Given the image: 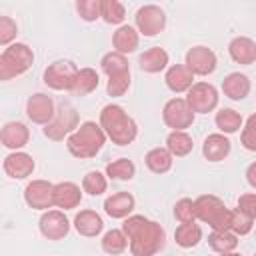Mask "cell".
Listing matches in <instances>:
<instances>
[{"label":"cell","mask_w":256,"mask_h":256,"mask_svg":"<svg viewBox=\"0 0 256 256\" xmlns=\"http://www.w3.org/2000/svg\"><path fill=\"white\" fill-rule=\"evenodd\" d=\"M76 80H82V88H80V94H84V92H90L92 88H96L98 86V76L92 72V70H82L80 74H76Z\"/></svg>","instance_id":"1f68e13d"},{"label":"cell","mask_w":256,"mask_h":256,"mask_svg":"<svg viewBox=\"0 0 256 256\" xmlns=\"http://www.w3.org/2000/svg\"><path fill=\"white\" fill-rule=\"evenodd\" d=\"M166 82H168V86H170L172 90L180 92V90H184V88H188V86H190L192 76H190V72H188V70H184L182 66H174V68L168 72Z\"/></svg>","instance_id":"44dd1931"},{"label":"cell","mask_w":256,"mask_h":256,"mask_svg":"<svg viewBox=\"0 0 256 256\" xmlns=\"http://www.w3.org/2000/svg\"><path fill=\"white\" fill-rule=\"evenodd\" d=\"M216 124L220 126V130L234 132V130H238V126H240V116H238L234 110H222V112L216 116Z\"/></svg>","instance_id":"484cf974"},{"label":"cell","mask_w":256,"mask_h":256,"mask_svg":"<svg viewBox=\"0 0 256 256\" xmlns=\"http://www.w3.org/2000/svg\"><path fill=\"white\" fill-rule=\"evenodd\" d=\"M126 248V238L118 232V230H112L104 236V250L106 252H112V254H118Z\"/></svg>","instance_id":"f1b7e54d"},{"label":"cell","mask_w":256,"mask_h":256,"mask_svg":"<svg viewBox=\"0 0 256 256\" xmlns=\"http://www.w3.org/2000/svg\"><path fill=\"white\" fill-rule=\"evenodd\" d=\"M102 144H104V136L98 130V126L92 122L80 126V130L68 140V146L76 156H92L100 150Z\"/></svg>","instance_id":"7a4b0ae2"},{"label":"cell","mask_w":256,"mask_h":256,"mask_svg":"<svg viewBox=\"0 0 256 256\" xmlns=\"http://www.w3.org/2000/svg\"><path fill=\"white\" fill-rule=\"evenodd\" d=\"M228 256H236V254H228Z\"/></svg>","instance_id":"d590c367"},{"label":"cell","mask_w":256,"mask_h":256,"mask_svg":"<svg viewBox=\"0 0 256 256\" xmlns=\"http://www.w3.org/2000/svg\"><path fill=\"white\" fill-rule=\"evenodd\" d=\"M230 52H232L234 60L244 62V64H250L252 58H254V44L250 40H246V38H238V40L232 42Z\"/></svg>","instance_id":"ffe728a7"},{"label":"cell","mask_w":256,"mask_h":256,"mask_svg":"<svg viewBox=\"0 0 256 256\" xmlns=\"http://www.w3.org/2000/svg\"><path fill=\"white\" fill-rule=\"evenodd\" d=\"M104 206H106V212H108L110 216L120 218V216H126V214L132 210V206H134V198H132L130 194H126V192H120V194L110 196V198L106 200Z\"/></svg>","instance_id":"7c38bea8"},{"label":"cell","mask_w":256,"mask_h":256,"mask_svg":"<svg viewBox=\"0 0 256 256\" xmlns=\"http://www.w3.org/2000/svg\"><path fill=\"white\" fill-rule=\"evenodd\" d=\"M14 34H16V26H14V22L8 20V18H0V42H2V44L8 42Z\"/></svg>","instance_id":"e575fe53"},{"label":"cell","mask_w":256,"mask_h":256,"mask_svg":"<svg viewBox=\"0 0 256 256\" xmlns=\"http://www.w3.org/2000/svg\"><path fill=\"white\" fill-rule=\"evenodd\" d=\"M188 102H190V108H194L198 112H208L216 104V90L208 84H198L190 92Z\"/></svg>","instance_id":"8992f818"},{"label":"cell","mask_w":256,"mask_h":256,"mask_svg":"<svg viewBox=\"0 0 256 256\" xmlns=\"http://www.w3.org/2000/svg\"><path fill=\"white\" fill-rule=\"evenodd\" d=\"M164 118L174 128H186L192 122L194 116H192L190 108L182 100H172V102H168V106L164 110Z\"/></svg>","instance_id":"52a82bcc"},{"label":"cell","mask_w":256,"mask_h":256,"mask_svg":"<svg viewBox=\"0 0 256 256\" xmlns=\"http://www.w3.org/2000/svg\"><path fill=\"white\" fill-rule=\"evenodd\" d=\"M32 62V54L24 44H16L12 48H8V52H4L0 56V78H10L14 74L24 72Z\"/></svg>","instance_id":"3957f363"},{"label":"cell","mask_w":256,"mask_h":256,"mask_svg":"<svg viewBox=\"0 0 256 256\" xmlns=\"http://www.w3.org/2000/svg\"><path fill=\"white\" fill-rule=\"evenodd\" d=\"M176 216L186 224V222H190L192 218H194V206H192V202L190 200H182L180 204H178V208H176Z\"/></svg>","instance_id":"836d02e7"},{"label":"cell","mask_w":256,"mask_h":256,"mask_svg":"<svg viewBox=\"0 0 256 256\" xmlns=\"http://www.w3.org/2000/svg\"><path fill=\"white\" fill-rule=\"evenodd\" d=\"M102 122L108 128L110 136L118 144H128L136 134V128H134L132 120L118 106H106L104 112H102Z\"/></svg>","instance_id":"6da1fadb"},{"label":"cell","mask_w":256,"mask_h":256,"mask_svg":"<svg viewBox=\"0 0 256 256\" xmlns=\"http://www.w3.org/2000/svg\"><path fill=\"white\" fill-rule=\"evenodd\" d=\"M230 226L234 228V230H238V232H248L250 230V226H252V218H244V212H238V214H230Z\"/></svg>","instance_id":"d6a6232c"},{"label":"cell","mask_w":256,"mask_h":256,"mask_svg":"<svg viewBox=\"0 0 256 256\" xmlns=\"http://www.w3.org/2000/svg\"><path fill=\"white\" fill-rule=\"evenodd\" d=\"M28 116L36 122H44L52 116V102L44 94H36L28 100Z\"/></svg>","instance_id":"30bf717a"},{"label":"cell","mask_w":256,"mask_h":256,"mask_svg":"<svg viewBox=\"0 0 256 256\" xmlns=\"http://www.w3.org/2000/svg\"><path fill=\"white\" fill-rule=\"evenodd\" d=\"M106 172H108L112 178L126 180V178H132V174H134V164L122 158V160H118V162H114V164H108Z\"/></svg>","instance_id":"d4e9b609"},{"label":"cell","mask_w":256,"mask_h":256,"mask_svg":"<svg viewBox=\"0 0 256 256\" xmlns=\"http://www.w3.org/2000/svg\"><path fill=\"white\" fill-rule=\"evenodd\" d=\"M168 148H170L172 152H176L178 156H182V154H186V152L192 148V140H190L186 134H182V132H174V134H170V138H168Z\"/></svg>","instance_id":"4316f807"},{"label":"cell","mask_w":256,"mask_h":256,"mask_svg":"<svg viewBox=\"0 0 256 256\" xmlns=\"http://www.w3.org/2000/svg\"><path fill=\"white\" fill-rule=\"evenodd\" d=\"M28 138V132L22 124H6V128L2 130V140L8 148H18V146H24Z\"/></svg>","instance_id":"ac0fdd59"},{"label":"cell","mask_w":256,"mask_h":256,"mask_svg":"<svg viewBox=\"0 0 256 256\" xmlns=\"http://www.w3.org/2000/svg\"><path fill=\"white\" fill-rule=\"evenodd\" d=\"M138 24L146 36H152L164 26V14L160 10H156L154 16H148V8H142L138 12Z\"/></svg>","instance_id":"9a60e30c"},{"label":"cell","mask_w":256,"mask_h":256,"mask_svg":"<svg viewBox=\"0 0 256 256\" xmlns=\"http://www.w3.org/2000/svg\"><path fill=\"white\" fill-rule=\"evenodd\" d=\"M4 168H6V172H8L10 176H14V178H24V176H28V174L32 172L34 162H32L30 156H26V154H12V156L6 158Z\"/></svg>","instance_id":"8fae6325"},{"label":"cell","mask_w":256,"mask_h":256,"mask_svg":"<svg viewBox=\"0 0 256 256\" xmlns=\"http://www.w3.org/2000/svg\"><path fill=\"white\" fill-rule=\"evenodd\" d=\"M210 244H212V248H214V250L224 252V250H230V248H234V246H236V238H234V236H230V234H226V232L222 230V232L212 234Z\"/></svg>","instance_id":"f546056e"},{"label":"cell","mask_w":256,"mask_h":256,"mask_svg":"<svg viewBox=\"0 0 256 256\" xmlns=\"http://www.w3.org/2000/svg\"><path fill=\"white\" fill-rule=\"evenodd\" d=\"M186 60H188V66H190V70H194V72H198V74H206V72H212V70H214V64H216V60H214V54H212L210 50L202 48V46H198V48L190 50Z\"/></svg>","instance_id":"ba28073f"},{"label":"cell","mask_w":256,"mask_h":256,"mask_svg":"<svg viewBox=\"0 0 256 256\" xmlns=\"http://www.w3.org/2000/svg\"><path fill=\"white\" fill-rule=\"evenodd\" d=\"M146 164H148L154 172H166V170L170 168V156H168L164 150L156 148V150H152V152L146 156Z\"/></svg>","instance_id":"603a6c76"},{"label":"cell","mask_w":256,"mask_h":256,"mask_svg":"<svg viewBox=\"0 0 256 256\" xmlns=\"http://www.w3.org/2000/svg\"><path fill=\"white\" fill-rule=\"evenodd\" d=\"M78 200H80V190H78L74 184L66 182V184H58V186L54 188V202H56L58 206L72 208V206H76Z\"/></svg>","instance_id":"4fadbf2b"},{"label":"cell","mask_w":256,"mask_h":256,"mask_svg":"<svg viewBox=\"0 0 256 256\" xmlns=\"http://www.w3.org/2000/svg\"><path fill=\"white\" fill-rule=\"evenodd\" d=\"M198 240H200V228L196 224H192V222H186L176 230V242L180 246L188 248V246H194Z\"/></svg>","instance_id":"7402d4cb"},{"label":"cell","mask_w":256,"mask_h":256,"mask_svg":"<svg viewBox=\"0 0 256 256\" xmlns=\"http://www.w3.org/2000/svg\"><path fill=\"white\" fill-rule=\"evenodd\" d=\"M46 84H50L52 88H72L74 80H76V68L70 62H56L52 64L46 74H44Z\"/></svg>","instance_id":"277c9868"},{"label":"cell","mask_w":256,"mask_h":256,"mask_svg":"<svg viewBox=\"0 0 256 256\" xmlns=\"http://www.w3.org/2000/svg\"><path fill=\"white\" fill-rule=\"evenodd\" d=\"M26 200L34 208H48L54 202V188L46 182H34L26 188Z\"/></svg>","instance_id":"5b68a950"},{"label":"cell","mask_w":256,"mask_h":256,"mask_svg":"<svg viewBox=\"0 0 256 256\" xmlns=\"http://www.w3.org/2000/svg\"><path fill=\"white\" fill-rule=\"evenodd\" d=\"M40 226H42V232L48 236V238H62L66 232H68V222L62 214L58 212H48L46 216H42L40 220Z\"/></svg>","instance_id":"9c48e42d"},{"label":"cell","mask_w":256,"mask_h":256,"mask_svg":"<svg viewBox=\"0 0 256 256\" xmlns=\"http://www.w3.org/2000/svg\"><path fill=\"white\" fill-rule=\"evenodd\" d=\"M250 90V84H248V78L242 76V74H230L226 80H224V92L238 100V98H244L246 92Z\"/></svg>","instance_id":"2e32d148"},{"label":"cell","mask_w":256,"mask_h":256,"mask_svg":"<svg viewBox=\"0 0 256 256\" xmlns=\"http://www.w3.org/2000/svg\"><path fill=\"white\" fill-rule=\"evenodd\" d=\"M228 152H230V142L224 136L214 134V136L206 138V142H204V154L210 160H222Z\"/></svg>","instance_id":"5bb4252c"},{"label":"cell","mask_w":256,"mask_h":256,"mask_svg":"<svg viewBox=\"0 0 256 256\" xmlns=\"http://www.w3.org/2000/svg\"><path fill=\"white\" fill-rule=\"evenodd\" d=\"M104 70L110 74V78L112 76H118V74H126L128 70H126V62H124V58L122 56H118V54H108L106 58H104Z\"/></svg>","instance_id":"83f0119b"},{"label":"cell","mask_w":256,"mask_h":256,"mask_svg":"<svg viewBox=\"0 0 256 256\" xmlns=\"http://www.w3.org/2000/svg\"><path fill=\"white\" fill-rule=\"evenodd\" d=\"M114 42H116L118 50H122V52H130V50H134V46H136L134 30H132L130 26L120 28V30H118V34H116V38H114Z\"/></svg>","instance_id":"cb8c5ba5"},{"label":"cell","mask_w":256,"mask_h":256,"mask_svg":"<svg viewBox=\"0 0 256 256\" xmlns=\"http://www.w3.org/2000/svg\"><path fill=\"white\" fill-rule=\"evenodd\" d=\"M166 60H168L166 52H162L160 48H154V50H148L146 54L140 56V66L148 72H156V70L166 66Z\"/></svg>","instance_id":"d6986e66"},{"label":"cell","mask_w":256,"mask_h":256,"mask_svg":"<svg viewBox=\"0 0 256 256\" xmlns=\"http://www.w3.org/2000/svg\"><path fill=\"white\" fill-rule=\"evenodd\" d=\"M76 228H78V232H82L86 236H94V234H98L102 230V220H100V216H96L90 210L88 212H80L76 216Z\"/></svg>","instance_id":"e0dca14e"},{"label":"cell","mask_w":256,"mask_h":256,"mask_svg":"<svg viewBox=\"0 0 256 256\" xmlns=\"http://www.w3.org/2000/svg\"><path fill=\"white\" fill-rule=\"evenodd\" d=\"M84 188H86L90 194H100V192L106 188V182H104V178H102L98 172H90V174L84 178Z\"/></svg>","instance_id":"4dcf8cb0"}]
</instances>
